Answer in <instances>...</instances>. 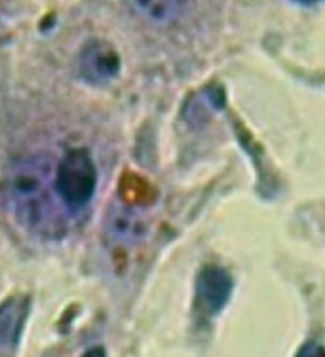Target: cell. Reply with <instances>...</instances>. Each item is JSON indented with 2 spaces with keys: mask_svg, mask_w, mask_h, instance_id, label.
I'll return each mask as SVG.
<instances>
[{
  "mask_svg": "<svg viewBox=\"0 0 325 357\" xmlns=\"http://www.w3.org/2000/svg\"><path fill=\"white\" fill-rule=\"evenodd\" d=\"M232 291L230 275L221 268L209 266L198 278V298L206 312L217 314L227 304Z\"/></svg>",
  "mask_w": 325,
  "mask_h": 357,
  "instance_id": "cell-5",
  "label": "cell"
},
{
  "mask_svg": "<svg viewBox=\"0 0 325 357\" xmlns=\"http://www.w3.org/2000/svg\"><path fill=\"white\" fill-rule=\"evenodd\" d=\"M97 172L90 152L75 149L65 154L56 173V188L63 204L73 209L86 206L96 192Z\"/></svg>",
  "mask_w": 325,
  "mask_h": 357,
  "instance_id": "cell-2",
  "label": "cell"
},
{
  "mask_svg": "<svg viewBox=\"0 0 325 357\" xmlns=\"http://www.w3.org/2000/svg\"><path fill=\"white\" fill-rule=\"evenodd\" d=\"M120 57L111 44L90 40L78 54V75L88 84H107L118 75Z\"/></svg>",
  "mask_w": 325,
  "mask_h": 357,
  "instance_id": "cell-3",
  "label": "cell"
},
{
  "mask_svg": "<svg viewBox=\"0 0 325 357\" xmlns=\"http://www.w3.org/2000/svg\"><path fill=\"white\" fill-rule=\"evenodd\" d=\"M82 357H107V354H105L103 348H91V350L86 351Z\"/></svg>",
  "mask_w": 325,
  "mask_h": 357,
  "instance_id": "cell-9",
  "label": "cell"
},
{
  "mask_svg": "<svg viewBox=\"0 0 325 357\" xmlns=\"http://www.w3.org/2000/svg\"><path fill=\"white\" fill-rule=\"evenodd\" d=\"M27 314V298H10L0 306V348H8L17 342Z\"/></svg>",
  "mask_w": 325,
  "mask_h": 357,
  "instance_id": "cell-7",
  "label": "cell"
},
{
  "mask_svg": "<svg viewBox=\"0 0 325 357\" xmlns=\"http://www.w3.org/2000/svg\"><path fill=\"white\" fill-rule=\"evenodd\" d=\"M297 357H325V348L318 344H308L303 350L298 351Z\"/></svg>",
  "mask_w": 325,
  "mask_h": 357,
  "instance_id": "cell-8",
  "label": "cell"
},
{
  "mask_svg": "<svg viewBox=\"0 0 325 357\" xmlns=\"http://www.w3.org/2000/svg\"><path fill=\"white\" fill-rule=\"evenodd\" d=\"M298 2H303V4H312V2H318V0H298Z\"/></svg>",
  "mask_w": 325,
  "mask_h": 357,
  "instance_id": "cell-10",
  "label": "cell"
},
{
  "mask_svg": "<svg viewBox=\"0 0 325 357\" xmlns=\"http://www.w3.org/2000/svg\"><path fill=\"white\" fill-rule=\"evenodd\" d=\"M54 167L48 156L17 162L8 178V196L21 225L42 238H61L67 215L57 204ZM59 196V194H57Z\"/></svg>",
  "mask_w": 325,
  "mask_h": 357,
  "instance_id": "cell-1",
  "label": "cell"
},
{
  "mask_svg": "<svg viewBox=\"0 0 325 357\" xmlns=\"http://www.w3.org/2000/svg\"><path fill=\"white\" fill-rule=\"evenodd\" d=\"M133 10L154 25H172L188 8V0H130Z\"/></svg>",
  "mask_w": 325,
  "mask_h": 357,
  "instance_id": "cell-6",
  "label": "cell"
},
{
  "mask_svg": "<svg viewBox=\"0 0 325 357\" xmlns=\"http://www.w3.org/2000/svg\"><path fill=\"white\" fill-rule=\"evenodd\" d=\"M146 219L139 207L130 202H116L112 204L111 211L107 213V234L120 245H135L145 238Z\"/></svg>",
  "mask_w": 325,
  "mask_h": 357,
  "instance_id": "cell-4",
  "label": "cell"
}]
</instances>
